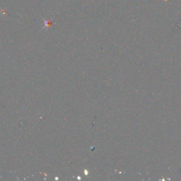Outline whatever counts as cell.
I'll return each instance as SVG.
<instances>
[{"mask_svg": "<svg viewBox=\"0 0 181 181\" xmlns=\"http://www.w3.org/2000/svg\"><path fill=\"white\" fill-rule=\"evenodd\" d=\"M44 22H45V27H47V26H49L50 25H51V22H50V21H47L44 20Z\"/></svg>", "mask_w": 181, "mask_h": 181, "instance_id": "6da1fadb", "label": "cell"}]
</instances>
